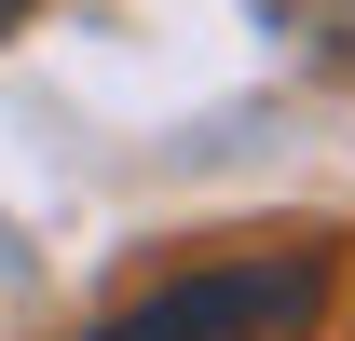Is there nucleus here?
Wrapping results in <instances>:
<instances>
[{
    "label": "nucleus",
    "mask_w": 355,
    "mask_h": 341,
    "mask_svg": "<svg viewBox=\"0 0 355 341\" xmlns=\"http://www.w3.org/2000/svg\"><path fill=\"white\" fill-rule=\"evenodd\" d=\"M14 14H28V0H0V28H14Z\"/></svg>",
    "instance_id": "nucleus-3"
},
{
    "label": "nucleus",
    "mask_w": 355,
    "mask_h": 341,
    "mask_svg": "<svg viewBox=\"0 0 355 341\" xmlns=\"http://www.w3.org/2000/svg\"><path fill=\"white\" fill-rule=\"evenodd\" d=\"M273 14H287V28H301L328 69H355V0H273Z\"/></svg>",
    "instance_id": "nucleus-2"
},
{
    "label": "nucleus",
    "mask_w": 355,
    "mask_h": 341,
    "mask_svg": "<svg viewBox=\"0 0 355 341\" xmlns=\"http://www.w3.org/2000/svg\"><path fill=\"white\" fill-rule=\"evenodd\" d=\"M314 300H328V246H273V259H205V273L96 314L83 341H287L314 328Z\"/></svg>",
    "instance_id": "nucleus-1"
}]
</instances>
